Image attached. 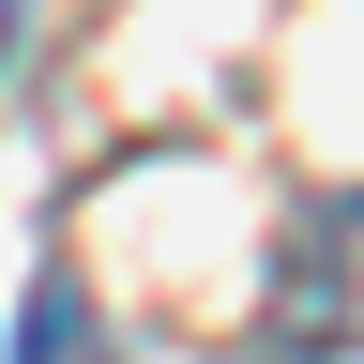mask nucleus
I'll return each instance as SVG.
<instances>
[{
  "label": "nucleus",
  "instance_id": "7ed1b4c3",
  "mask_svg": "<svg viewBox=\"0 0 364 364\" xmlns=\"http://www.w3.org/2000/svg\"><path fill=\"white\" fill-rule=\"evenodd\" d=\"M16 16H31V0H0V61H16Z\"/></svg>",
  "mask_w": 364,
  "mask_h": 364
},
{
  "label": "nucleus",
  "instance_id": "f257e3e1",
  "mask_svg": "<svg viewBox=\"0 0 364 364\" xmlns=\"http://www.w3.org/2000/svg\"><path fill=\"white\" fill-rule=\"evenodd\" d=\"M16 364H107V318H91V289H76V273H46V289H31Z\"/></svg>",
  "mask_w": 364,
  "mask_h": 364
},
{
  "label": "nucleus",
  "instance_id": "f03ea898",
  "mask_svg": "<svg viewBox=\"0 0 364 364\" xmlns=\"http://www.w3.org/2000/svg\"><path fill=\"white\" fill-rule=\"evenodd\" d=\"M334 258H349V273H364V198H349V213H334Z\"/></svg>",
  "mask_w": 364,
  "mask_h": 364
}]
</instances>
